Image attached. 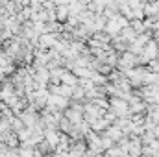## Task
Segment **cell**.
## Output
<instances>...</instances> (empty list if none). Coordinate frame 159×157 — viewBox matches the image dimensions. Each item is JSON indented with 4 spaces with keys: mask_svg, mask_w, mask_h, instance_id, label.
<instances>
[{
    "mask_svg": "<svg viewBox=\"0 0 159 157\" xmlns=\"http://www.w3.org/2000/svg\"><path fill=\"white\" fill-rule=\"evenodd\" d=\"M59 131L56 129V131H52V129H44V133H43V137H44V142L52 148V152L56 150V146L59 144Z\"/></svg>",
    "mask_w": 159,
    "mask_h": 157,
    "instance_id": "1",
    "label": "cell"
},
{
    "mask_svg": "<svg viewBox=\"0 0 159 157\" xmlns=\"http://www.w3.org/2000/svg\"><path fill=\"white\" fill-rule=\"evenodd\" d=\"M102 133H104V135H106L107 139H111V141H113L115 144H117V142H119L120 139L124 137V133L120 131V129L117 128V126H109V128H107L106 131H102Z\"/></svg>",
    "mask_w": 159,
    "mask_h": 157,
    "instance_id": "2",
    "label": "cell"
},
{
    "mask_svg": "<svg viewBox=\"0 0 159 157\" xmlns=\"http://www.w3.org/2000/svg\"><path fill=\"white\" fill-rule=\"evenodd\" d=\"M120 37H122V39L129 44V43H133V41L137 39V34H135V32H133L129 26H126L124 30H120Z\"/></svg>",
    "mask_w": 159,
    "mask_h": 157,
    "instance_id": "4",
    "label": "cell"
},
{
    "mask_svg": "<svg viewBox=\"0 0 159 157\" xmlns=\"http://www.w3.org/2000/svg\"><path fill=\"white\" fill-rule=\"evenodd\" d=\"M78 81L80 79L72 74V72H69V70H65L63 72V76H61V83L63 85H67V87H78Z\"/></svg>",
    "mask_w": 159,
    "mask_h": 157,
    "instance_id": "3",
    "label": "cell"
}]
</instances>
